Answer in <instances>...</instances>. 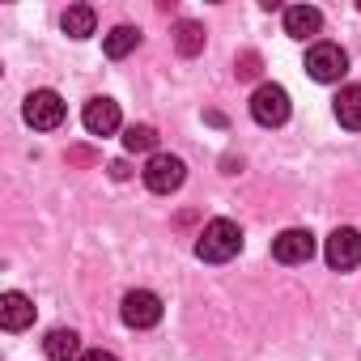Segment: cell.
<instances>
[{"label": "cell", "instance_id": "18", "mask_svg": "<svg viewBox=\"0 0 361 361\" xmlns=\"http://www.w3.org/2000/svg\"><path fill=\"white\" fill-rule=\"evenodd\" d=\"M259 68H264V60H259L255 51H243V56H238V77H243V81H255Z\"/></svg>", "mask_w": 361, "mask_h": 361}, {"label": "cell", "instance_id": "17", "mask_svg": "<svg viewBox=\"0 0 361 361\" xmlns=\"http://www.w3.org/2000/svg\"><path fill=\"white\" fill-rule=\"evenodd\" d=\"M123 149H128V153H149V149H157V132H153L149 123H132V128L123 132Z\"/></svg>", "mask_w": 361, "mask_h": 361}, {"label": "cell", "instance_id": "2", "mask_svg": "<svg viewBox=\"0 0 361 361\" xmlns=\"http://www.w3.org/2000/svg\"><path fill=\"white\" fill-rule=\"evenodd\" d=\"M183 178H188V166L183 157H174V153H153L149 166H145V188L153 196H170L183 188Z\"/></svg>", "mask_w": 361, "mask_h": 361}, {"label": "cell", "instance_id": "15", "mask_svg": "<svg viewBox=\"0 0 361 361\" xmlns=\"http://www.w3.org/2000/svg\"><path fill=\"white\" fill-rule=\"evenodd\" d=\"M136 43H140V30H136V26H115V30L102 39V51H106L111 60H123V56L136 51Z\"/></svg>", "mask_w": 361, "mask_h": 361}, {"label": "cell", "instance_id": "1", "mask_svg": "<svg viewBox=\"0 0 361 361\" xmlns=\"http://www.w3.org/2000/svg\"><path fill=\"white\" fill-rule=\"evenodd\" d=\"M238 251H243V230H238L234 221H226V217L209 221V226L200 230V238H196V255H200L204 264H230Z\"/></svg>", "mask_w": 361, "mask_h": 361}, {"label": "cell", "instance_id": "19", "mask_svg": "<svg viewBox=\"0 0 361 361\" xmlns=\"http://www.w3.org/2000/svg\"><path fill=\"white\" fill-rule=\"evenodd\" d=\"M77 361H115V353H106V348H90V353H81Z\"/></svg>", "mask_w": 361, "mask_h": 361}, {"label": "cell", "instance_id": "20", "mask_svg": "<svg viewBox=\"0 0 361 361\" xmlns=\"http://www.w3.org/2000/svg\"><path fill=\"white\" fill-rule=\"evenodd\" d=\"M111 178H128V161H111Z\"/></svg>", "mask_w": 361, "mask_h": 361}, {"label": "cell", "instance_id": "16", "mask_svg": "<svg viewBox=\"0 0 361 361\" xmlns=\"http://www.w3.org/2000/svg\"><path fill=\"white\" fill-rule=\"evenodd\" d=\"M94 26H98V13H94L90 5H73V9L64 13V35H73V39H90Z\"/></svg>", "mask_w": 361, "mask_h": 361}, {"label": "cell", "instance_id": "5", "mask_svg": "<svg viewBox=\"0 0 361 361\" xmlns=\"http://www.w3.org/2000/svg\"><path fill=\"white\" fill-rule=\"evenodd\" d=\"M251 119L259 128H281L289 119V94L281 85H259L251 94Z\"/></svg>", "mask_w": 361, "mask_h": 361}, {"label": "cell", "instance_id": "12", "mask_svg": "<svg viewBox=\"0 0 361 361\" xmlns=\"http://www.w3.org/2000/svg\"><path fill=\"white\" fill-rule=\"evenodd\" d=\"M43 353H47L51 361H77V357H81V336H77L73 327H56V331H47Z\"/></svg>", "mask_w": 361, "mask_h": 361}, {"label": "cell", "instance_id": "11", "mask_svg": "<svg viewBox=\"0 0 361 361\" xmlns=\"http://www.w3.org/2000/svg\"><path fill=\"white\" fill-rule=\"evenodd\" d=\"M319 30H323V13H319L314 5H293V9H285V35H289V39L306 43V39H314Z\"/></svg>", "mask_w": 361, "mask_h": 361}, {"label": "cell", "instance_id": "13", "mask_svg": "<svg viewBox=\"0 0 361 361\" xmlns=\"http://www.w3.org/2000/svg\"><path fill=\"white\" fill-rule=\"evenodd\" d=\"M336 119L348 132H361V85H344L336 94Z\"/></svg>", "mask_w": 361, "mask_h": 361}, {"label": "cell", "instance_id": "10", "mask_svg": "<svg viewBox=\"0 0 361 361\" xmlns=\"http://www.w3.org/2000/svg\"><path fill=\"white\" fill-rule=\"evenodd\" d=\"M35 323V302L18 289H9L5 298H0V327L5 331H26Z\"/></svg>", "mask_w": 361, "mask_h": 361}, {"label": "cell", "instance_id": "9", "mask_svg": "<svg viewBox=\"0 0 361 361\" xmlns=\"http://www.w3.org/2000/svg\"><path fill=\"white\" fill-rule=\"evenodd\" d=\"M81 123H85L90 136H111V132L119 128V102H111V98H90L85 111H81Z\"/></svg>", "mask_w": 361, "mask_h": 361}, {"label": "cell", "instance_id": "7", "mask_svg": "<svg viewBox=\"0 0 361 361\" xmlns=\"http://www.w3.org/2000/svg\"><path fill=\"white\" fill-rule=\"evenodd\" d=\"M323 255H327V264H331L336 272H348V268H357V264H361V230H353V226H340V230H331V238H327Z\"/></svg>", "mask_w": 361, "mask_h": 361}, {"label": "cell", "instance_id": "3", "mask_svg": "<svg viewBox=\"0 0 361 361\" xmlns=\"http://www.w3.org/2000/svg\"><path fill=\"white\" fill-rule=\"evenodd\" d=\"M64 98L56 94V90H35L30 98H26V106H22V115H26V123L35 128V132H56L60 123H64Z\"/></svg>", "mask_w": 361, "mask_h": 361}, {"label": "cell", "instance_id": "14", "mask_svg": "<svg viewBox=\"0 0 361 361\" xmlns=\"http://www.w3.org/2000/svg\"><path fill=\"white\" fill-rule=\"evenodd\" d=\"M204 39H209V35H204L200 22H178V26H174V47H178V56H188V60L204 51Z\"/></svg>", "mask_w": 361, "mask_h": 361}, {"label": "cell", "instance_id": "8", "mask_svg": "<svg viewBox=\"0 0 361 361\" xmlns=\"http://www.w3.org/2000/svg\"><path fill=\"white\" fill-rule=\"evenodd\" d=\"M314 255V234L310 230H281L272 238V259L276 264H306Z\"/></svg>", "mask_w": 361, "mask_h": 361}, {"label": "cell", "instance_id": "6", "mask_svg": "<svg viewBox=\"0 0 361 361\" xmlns=\"http://www.w3.org/2000/svg\"><path fill=\"white\" fill-rule=\"evenodd\" d=\"M119 314H123V323H128V327H136V331L157 327V323H161V298H157L153 289H132V293L123 298Z\"/></svg>", "mask_w": 361, "mask_h": 361}, {"label": "cell", "instance_id": "4", "mask_svg": "<svg viewBox=\"0 0 361 361\" xmlns=\"http://www.w3.org/2000/svg\"><path fill=\"white\" fill-rule=\"evenodd\" d=\"M306 73H310L314 81H323V85L340 81V77L348 73V56H344V47H340V43H314V47L306 51Z\"/></svg>", "mask_w": 361, "mask_h": 361}]
</instances>
